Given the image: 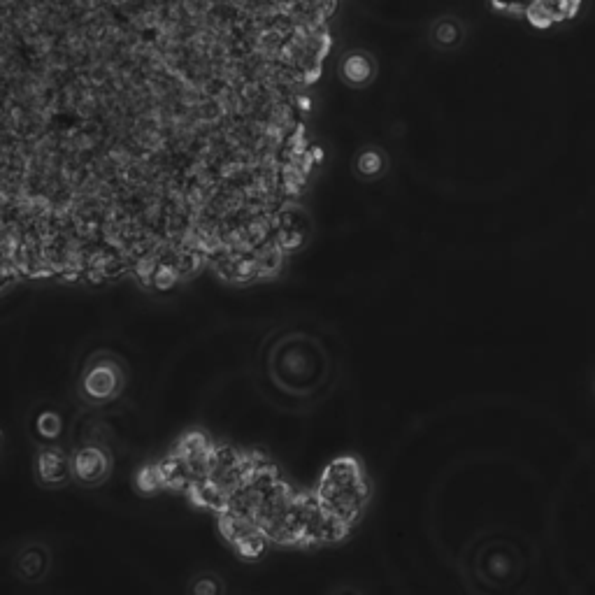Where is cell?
<instances>
[{
    "label": "cell",
    "mask_w": 595,
    "mask_h": 595,
    "mask_svg": "<svg viewBox=\"0 0 595 595\" xmlns=\"http://www.w3.org/2000/svg\"><path fill=\"white\" fill-rule=\"evenodd\" d=\"M193 591H196L198 595H203V593H217L219 589L217 586H212L210 582H200L198 586H193Z\"/></svg>",
    "instance_id": "9c48e42d"
},
{
    "label": "cell",
    "mask_w": 595,
    "mask_h": 595,
    "mask_svg": "<svg viewBox=\"0 0 595 595\" xmlns=\"http://www.w3.org/2000/svg\"><path fill=\"white\" fill-rule=\"evenodd\" d=\"M365 498H368V486L361 465L354 458H340L335 461L321 479L317 500L321 510L326 512L335 526L342 533H347L351 523H356L361 514Z\"/></svg>",
    "instance_id": "6da1fadb"
},
{
    "label": "cell",
    "mask_w": 595,
    "mask_h": 595,
    "mask_svg": "<svg viewBox=\"0 0 595 595\" xmlns=\"http://www.w3.org/2000/svg\"><path fill=\"white\" fill-rule=\"evenodd\" d=\"M389 170V156L379 147H363L354 159V172L363 182H375Z\"/></svg>",
    "instance_id": "52a82bcc"
},
{
    "label": "cell",
    "mask_w": 595,
    "mask_h": 595,
    "mask_svg": "<svg viewBox=\"0 0 595 595\" xmlns=\"http://www.w3.org/2000/svg\"><path fill=\"white\" fill-rule=\"evenodd\" d=\"M465 38H468V26L456 14H440L430 21L428 42L437 52H456L465 45Z\"/></svg>",
    "instance_id": "5b68a950"
},
{
    "label": "cell",
    "mask_w": 595,
    "mask_h": 595,
    "mask_svg": "<svg viewBox=\"0 0 595 595\" xmlns=\"http://www.w3.org/2000/svg\"><path fill=\"white\" fill-rule=\"evenodd\" d=\"M126 375L114 356H98L82 375V396L91 405L110 403L124 391Z\"/></svg>",
    "instance_id": "7a4b0ae2"
},
{
    "label": "cell",
    "mask_w": 595,
    "mask_h": 595,
    "mask_svg": "<svg viewBox=\"0 0 595 595\" xmlns=\"http://www.w3.org/2000/svg\"><path fill=\"white\" fill-rule=\"evenodd\" d=\"M38 479L45 486H63L73 475V458H68L59 447H42L38 454Z\"/></svg>",
    "instance_id": "8992f818"
},
{
    "label": "cell",
    "mask_w": 595,
    "mask_h": 595,
    "mask_svg": "<svg viewBox=\"0 0 595 595\" xmlns=\"http://www.w3.org/2000/svg\"><path fill=\"white\" fill-rule=\"evenodd\" d=\"M377 75H379L377 56L368 52V49L356 47L340 56L338 77L344 86H349V89H356V91L368 89V86L375 84Z\"/></svg>",
    "instance_id": "3957f363"
},
{
    "label": "cell",
    "mask_w": 595,
    "mask_h": 595,
    "mask_svg": "<svg viewBox=\"0 0 595 595\" xmlns=\"http://www.w3.org/2000/svg\"><path fill=\"white\" fill-rule=\"evenodd\" d=\"M73 475L80 484H105L107 477L112 475V458L103 447L86 444V447L77 449V454L73 456Z\"/></svg>",
    "instance_id": "277c9868"
},
{
    "label": "cell",
    "mask_w": 595,
    "mask_h": 595,
    "mask_svg": "<svg viewBox=\"0 0 595 595\" xmlns=\"http://www.w3.org/2000/svg\"><path fill=\"white\" fill-rule=\"evenodd\" d=\"M38 433L45 437V440H56L61 433V417L52 410L42 412L38 417Z\"/></svg>",
    "instance_id": "ba28073f"
},
{
    "label": "cell",
    "mask_w": 595,
    "mask_h": 595,
    "mask_svg": "<svg viewBox=\"0 0 595 595\" xmlns=\"http://www.w3.org/2000/svg\"><path fill=\"white\" fill-rule=\"evenodd\" d=\"M591 393H593V400H595V377H593V386H591Z\"/></svg>",
    "instance_id": "30bf717a"
}]
</instances>
